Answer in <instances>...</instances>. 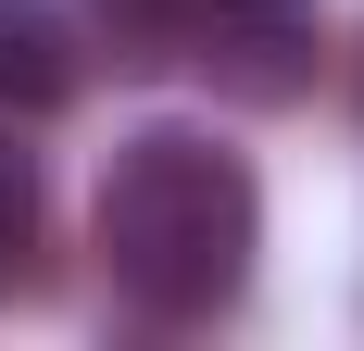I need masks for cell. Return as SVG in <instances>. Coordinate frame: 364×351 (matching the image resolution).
<instances>
[{"mask_svg": "<svg viewBox=\"0 0 364 351\" xmlns=\"http://www.w3.org/2000/svg\"><path fill=\"white\" fill-rule=\"evenodd\" d=\"M101 276L164 326H201L252 288L264 251V188L214 126H139L101 163Z\"/></svg>", "mask_w": 364, "mask_h": 351, "instance_id": "1", "label": "cell"}, {"mask_svg": "<svg viewBox=\"0 0 364 351\" xmlns=\"http://www.w3.org/2000/svg\"><path fill=\"white\" fill-rule=\"evenodd\" d=\"M176 63L239 113H289L327 63V0H188Z\"/></svg>", "mask_w": 364, "mask_h": 351, "instance_id": "2", "label": "cell"}, {"mask_svg": "<svg viewBox=\"0 0 364 351\" xmlns=\"http://www.w3.org/2000/svg\"><path fill=\"white\" fill-rule=\"evenodd\" d=\"M88 88V50H75L63 0H0V113H63Z\"/></svg>", "mask_w": 364, "mask_h": 351, "instance_id": "3", "label": "cell"}, {"mask_svg": "<svg viewBox=\"0 0 364 351\" xmlns=\"http://www.w3.org/2000/svg\"><path fill=\"white\" fill-rule=\"evenodd\" d=\"M88 26H101V50H113V63H176L188 0H88Z\"/></svg>", "mask_w": 364, "mask_h": 351, "instance_id": "4", "label": "cell"}, {"mask_svg": "<svg viewBox=\"0 0 364 351\" xmlns=\"http://www.w3.org/2000/svg\"><path fill=\"white\" fill-rule=\"evenodd\" d=\"M38 251V151H13V113H0V288L26 276Z\"/></svg>", "mask_w": 364, "mask_h": 351, "instance_id": "5", "label": "cell"}]
</instances>
